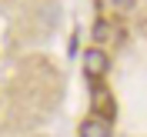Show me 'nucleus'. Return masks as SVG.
Masks as SVG:
<instances>
[{"instance_id":"obj_2","label":"nucleus","mask_w":147,"mask_h":137,"mask_svg":"<svg viewBox=\"0 0 147 137\" xmlns=\"http://www.w3.org/2000/svg\"><path fill=\"white\" fill-rule=\"evenodd\" d=\"M80 137H110V120L107 117H87L80 124Z\"/></svg>"},{"instance_id":"obj_4","label":"nucleus","mask_w":147,"mask_h":137,"mask_svg":"<svg viewBox=\"0 0 147 137\" xmlns=\"http://www.w3.org/2000/svg\"><path fill=\"white\" fill-rule=\"evenodd\" d=\"M110 3H114L117 10H130V7H134V0H110Z\"/></svg>"},{"instance_id":"obj_3","label":"nucleus","mask_w":147,"mask_h":137,"mask_svg":"<svg viewBox=\"0 0 147 137\" xmlns=\"http://www.w3.org/2000/svg\"><path fill=\"white\" fill-rule=\"evenodd\" d=\"M94 37H97V40H107V37H110V24H104V20H100V24L94 27Z\"/></svg>"},{"instance_id":"obj_1","label":"nucleus","mask_w":147,"mask_h":137,"mask_svg":"<svg viewBox=\"0 0 147 137\" xmlns=\"http://www.w3.org/2000/svg\"><path fill=\"white\" fill-rule=\"evenodd\" d=\"M107 67H110V57H107V50H100V47H90L87 54H84V70H87V77H104L107 74Z\"/></svg>"}]
</instances>
